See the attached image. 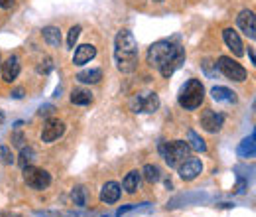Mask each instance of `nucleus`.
I'll return each instance as SVG.
<instances>
[{"label":"nucleus","instance_id":"1","mask_svg":"<svg viewBox=\"0 0 256 217\" xmlns=\"http://www.w3.org/2000/svg\"><path fill=\"white\" fill-rule=\"evenodd\" d=\"M186 62V50L170 40H160L150 46L148 50V63L156 69H160L164 77L174 75V71Z\"/></svg>","mask_w":256,"mask_h":217},{"label":"nucleus","instance_id":"2","mask_svg":"<svg viewBox=\"0 0 256 217\" xmlns=\"http://www.w3.org/2000/svg\"><path fill=\"white\" fill-rule=\"evenodd\" d=\"M116 62H118V69L122 73H132L138 67V42L134 38V34L130 30H120L116 36Z\"/></svg>","mask_w":256,"mask_h":217},{"label":"nucleus","instance_id":"3","mask_svg":"<svg viewBox=\"0 0 256 217\" xmlns=\"http://www.w3.org/2000/svg\"><path fill=\"white\" fill-rule=\"evenodd\" d=\"M160 154L166 160L170 168H180L188 158H192V148L186 140H174V142H164L160 146Z\"/></svg>","mask_w":256,"mask_h":217},{"label":"nucleus","instance_id":"4","mask_svg":"<svg viewBox=\"0 0 256 217\" xmlns=\"http://www.w3.org/2000/svg\"><path fill=\"white\" fill-rule=\"evenodd\" d=\"M205 99V87L199 79H190L182 91H180V105L186 109V111H195L201 107Z\"/></svg>","mask_w":256,"mask_h":217},{"label":"nucleus","instance_id":"5","mask_svg":"<svg viewBox=\"0 0 256 217\" xmlns=\"http://www.w3.org/2000/svg\"><path fill=\"white\" fill-rule=\"evenodd\" d=\"M24 180H26V184L32 189H38V191L48 189V187L52 186V176L46 170L36 168V166H26L24 168Z\"/></svg>","mask_w":256,"mask_h":217},{"label":"nucleus","instance_id":"6","mask_svg":"<svg viewBox=\"0 0 256 217\" xmlns=\"http://www.w3.org/2000/svg\"><path fill=\"white\" fill-rule=\"evenodd\" d=\"M160 107V97L156 93H144L136 95L130 101V109L134 113H156Z\"/></svg>","mask_w":256,"mask_h":217},{"label":"nucleus","instance_id":"7","mask_svg":"<svg viewBox=\"0 0 256 217\" xmlns=\"http://www.w3.org/2000/svg\"><path fill=\"white\" fill-rule=\"evenodd\" d=\"M217 65H219V69L223 71L224 75L228 79H232V81H244L246 79V69L236 62V60H232L228 56H221Z\"/></svg>","mask_w":256,"mask_h":217},{"label":"nucleus","instance_id":"8","mask_svg":"<svg viewBox=\"0 0 256 217\" xmlns=\"http://www.w3.org/2000/svg\"><path fill=\"white\" fill-rule=\"evenodd\" d=\"M65 132V123L60 119H50L48 123L44 124L42 130V140L44 142H56L58 138H62Z\"/></svg>","mask_w":256,"mask_h":217},{"label":"nucleus","instance_id":"9","mask_svg":"<svg viewBox=\"0 0 256 217\" xmlns=\"http://www.w3.org/2000/svg\"><path fill=\"white\" fill-rule=\"evenodd\" d=\"M224 124V117L221 113L213 111V109H205L203 115H201V126L207 130V132H219Z\"/></svg>","mask_w":256,"mask_h":217},{"label":"nucleus","instance_id":"10","mask_svg":"<svg viewBox=\"0 0 256 217\" xmlns=\"http://www.w3.org/2000/svg\"><path fill=\"white\" fill-rule=\"evenodd\" d=\"M178 170H180V178H182L184 182H193V180L203 172V164H201L199 158H188Z\"/></svg>","mask_w":256,"mask_h":217},{"label":"nucleus","instance_id":"11","mask_svg":"<svg viewBox=\"0 0 256 217\" xmlns=\"http://www.w3.org/2000/svg\"><path fill=\"white\" fill-rule=\"evenodd\" d=\"M223 38H224V44L228 46V50L236 56V58H240L242 54H244V46H242V40H240V36H238V32L232 30V28H226L223 30Z\"/></svg>","mask_w":256,"mask_h":217},{"label":"nucleus","instance_id":"12","mask_svg":"<svg viewBox=\"0 0 256 217\" xmlns=\"http://www.w3.org/2000/svg\"><path fill=\"white\" fill-rule=\"evenodd\" d=\"M238 28L244 32L250 40L256 38V18H254V12L252 10H242L238 14Z\"/></svg>","mask_w":256,"mask_h":217},{"label":"nucleus","instance_id":"13","mask_svg":"<svg viewBox=\"0 0 256 217\" xmlns=\"http://www.w3.org/2000/svg\"><path fill=\"white\" fill-rule=\"evenodd\" d=\"M0 67H2V77H4V81H8V83H12V81L20 75V60H18L16 56H10Z\"/></svg>","mask_w":256,"mask_h":217},{"label":"nucleus","instance_id":"14","mask_svg":"<svg viewBox=\"0 0 256 217\" xmlns=\"http://www.w3.org/2000/svg\"><path fill=\"white\" fill-rule=\"evenodd\" d=\"M96 56V48L93 44H83L75 50V56H73V63L75 65H85L87 62H91Z\"/></svg>","mask_w":256,"mask_h":217},{"label":"nucleus","instance_id":"15","mask_svg":"<svg viewBox=\"0 0 256 217\" xmlns=\"http://www.w3.org/2000/svg\"><path fill=\"white\" fill-rule=\"evenodd\" d=\"M120 193H122V189L116 182H106L100 189V199H102V203H116L120 199Z\"/></svg>","mask_w":256,"mask_h":217},{"label":"nucleus","instance_id":"16","mask_svg":"<svg viewBox=\"0 0 256 217\" xmlns=\"http://www.w3.org/2000/svg\"><path fill=\"white\" fill-rule=\"evenodd\" d=\"M211 97H213L217 103H226V105H234V103H236V93L230 91L228 87H213Z\"/></svg>","mask_w":256,"mask_h":217},{"label":"nucleus","instance_id":"17","mask_svg":"<svg viewBox=\"0 0 256 217\" xmlns=\"http://www.w3.org/2000/svg\"><path fill=\"white\" fill-rule=\"evenodd\" d=\"M140 182H142V172L132 170V172L126 174V178H124V182H122V187L126 189L128 193H136V191L140 189Z\"/></svg>","mask_w":256,"mask_h":217},{"label":"nucleus","instance_id":"18","mask_svg":"<svg viewBox=\"0 0 256 217\" xmlns=\"http://www.w3.org/2000/svg\"><path fill=\"white\" fill-rule=\"evenodd\" d=\"M44 40L52 46V48H60L62 46V30L58 26H48L44 28Z\"/></svg>","mask_w":256,"mask_h":217},{"label":"nucleus","instance_id":"19","mask_svg":"<svg viewBox=\"0 0 256 217\" xmlns=\"http://www.w3.org/2000/svg\"><path fill=\"white\" fill-rule=\"evenodd\" d=\"M254 138H256L254 134H250L248 138H244L240 142V146H238V156L240 158H254V152H256Z\"/></svg>","mask_w":256,"mask_h":217},{"label":"nucleus","instance_id":"20","mask_svg":"<svg viewBox=\"0 0 256 217\" xmlns=\"http://www.w3.org/2000/svg\"><path fill=\"white\" fill-rule=\"evenodd\" d=\"M77 79L81 81V83H98L100 79H102V69H85V71H81L79 75H77Z\"/></svg>","mask_w":256,"mask_h":217},{"label":"nucleus","instance_id":"21","mask_svg":"<svg viewBox=\"0 0 256 217\" xmlns=\"http://www.w3.org/2000/svg\"><path fill=\"white\" fill-rule=\"evenodd\" d=\"M142 176H144V180L148 182V184H158L162 178V172L158 166H154V164H148V166H144V170H142Z\"/></svg>","mask_w":256,"mask_h":217},{"label":"nucleus","instance_id":"22","mask_svg":"<svg viewBox=\"0 0 256 217\" xmlns=\"http://www.w3.org/2000/svg\"><path fill=\"white\" fill-rule=\"evenodd\" d=\"M71 103L73 105H89V103H93V93L87 89H75L71 93Z\"/></svg>","mask_w":256,"mask_h":217},{"label":"nucleus","instance_id":"23","mask_svg":"<svg viewBox=\"0 0 256 217\" xmlns=\"http://www.w3.org/2000/svg\"><path fill=\"white\" fill-rule=\"evenodd\" d=\"M190 148L192 150H197V152H205L207 150V144H205V140L195 132V130H190Z\"/></svg>","mask_w":256,"mask_h":217},{"label":"nucleus","instance_id":"24","mask_svg":"<svg viewBox=\"0 0 256 217\" xmlns=\"http://www.w3.org/2000/svg\"><path fill=\"white\" fill-rule=\"evenodd\" d=\"M73 201H75V205H79V207H83L85 205V187H75L73 189Z\"/></svg>","mask_w":256,"mask_h":217},{"label":"nucleus","instance_id":"25","mask_svg":"<svg viewBox=\"0 0 256 217\" xmlns=\"http://www.w3.org/2000/svg\"><path fill=\"white\" fill-rule=\"evenodd\" d=\"M34 152L32 148H22V154H20V164H22V168H26V166H30V162L34 160Z\"/></svg>","mask_w":256,"mask_h":217},{"label":"nucleus","instance_id":"26","mask_svg":"<svg viewBox=\"0 0 256 217\" xmlns=\"http://www.w3.org/2000/svg\"><path fill=\"white\" fill-rule=\"evenodd\" d=\"M79 36H81V26H73V28L69 30V38H67V46H69V48H75V44H77Z\"/></svg>","mask_w":256,"mask_h":217},{"label":"nucleus","instance_id":"27","mask_svg":"<svg viewBox=\"0 0 256 217\" xmlns=\"http://www.w3.org/2000/svg\"><path fill=\"white\" fill-rule=\"evenodd\" d=\"M0 156H2V162L4 164H14V156H12L8 146H0Z\"/></svg>","mask_w":256,"mask_h":217},{"label":"nucleus","instance_id":"28","mask_svg":"<svg viewBox=\"0 0 256 217\" xmlns=\"http://www.w3.org/2000/svg\"><path fill=\"white\" fill-rule=\"evenodd\" d=\"M138 205L136 203H130V205H126V207H120L118 211H116V217H122L124 213H128V211H132V209H136Z\"/></svg>","mask_w":256,"mask_h":217},{"label":"nucleus","instance_id":"29","mask_svg":"<svg viewBox=\"0 0 256 217\" xmlns=\"http://www.w3.org/2000/svg\"><path fill=\"white\" fill-rule=\"evenodd\" d=\"M14 0H0V8H12Z\"/></svg>","mask_w":256,"mask_h":217},{"label":"nucleus","instance_id":"30","mask_svg":"<svg viewBox=\"0 0 256 217\" xmlns=\"http://www.w3.org/2000/svg\"><path fill=\"white\" fill-rule=\"evenodd\" d=\"M244 187H246V182H244V180H240L234 191H236V193H244Z\"/></svg>","mask_w":256,"mask_h":217},{"label":"nucleus","instance_id":"31","mask_svg":"<svg viewBox=\"0 0 256 217\" xmlns=\"http://www.w3.org/2000/svg\"><path fill=\"white\" fill-rule=\"evenodd\" d=\"M12 97H14V99H22V97H24V91H22V89H16V91L12 93Z\"/></svg>","mask_w":256,"mask_h":217},{"label":"nucleus","instance_id":"32","mask_svg":"<svg viewBox=\"0 0 256 217\" xmlns=\"http://www.w3.org/2000/svg\"><path fill=\"white\" fill-rule=\"evenodd\" d=\"M248 56H250V62L254 63V52H252V48H250V50H248Z\"/></svg>","mask_w":256,"mask_h":217},{"label":"nucleus","instance_id":"33","mask_svg":"<svg viewBox=\"0 0 256 217\" xmlns=\"http://www.w3.org/2000/svg\"><path fill=\"white\" fill-rule=\"evenodd\" d=\"M4 119H6V117H4V113H2V111H0V124L4 123Z\"/></svg>","mask_w":256,"mask_h":217},{"label":"nucleus","instance_id":"34","mask_svg":"<svg viewBox=\"0 0 256 217\" xmlns=\"http://www.w3.org/2000/svg\"><path fill=\"white\" fill-rule=\"evenodd\" d=\"M156 2H164V0H156Z\"/></svg>","mask_w":256,"mask_h":217}]
</instances>
